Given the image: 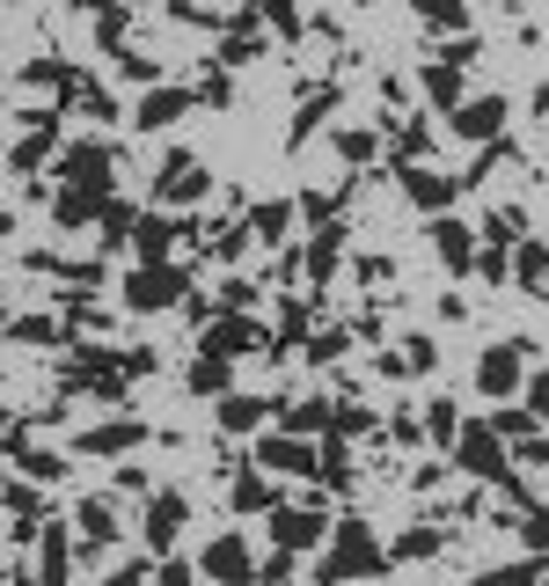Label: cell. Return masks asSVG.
Masks as SVG:
<instances>
[{"label": "cell", "instance_id": "16", "mask_svg": "<svg viewBox=\"0 0 549 586\" xmlns=\"http://www.w3.org/2000/svg\"><path fill=\"white\" fill-rule=\"evenodd\" d=\"M89 455H125V447H140V418H118V425H96V433L81 440Z\"/></svg>", "mask_w": 549, "mask_h": 586}, {"label": "cell", "instance_id": "25", "mask_svg": "<svg viewBox=\"0 0 549 586\" xmlns=\"http://www.w3.org/2000/svg\"><path fill=\"white\" fill-rule=\"evenodd\" d=\"M103 213V198L89 191H59V227H81V220H96Z\"/></svg>", "mask_w": 549, "mask_h": 586}, {"label": "cell", "instance_id": "38", "mask_svg": "<svg viewBox=\"0 0 549 586\" xmlns=\"http://www.w3.org/2000/svg\"><path fill=\"white\" fill-rule=\"evenodd\" d=\"M513 462H527V469H549V433L521 440V455H513Z\"/></svg>", "mask_w": 549, "mask_h": 586}, {"label": "cell", "instance_id": "19", "mask_svg": "<svg viewBox=\"0 0 549 586\" xmlns=\"http://www.w3.org/2000/svg\"><path fill=\"white\" fill-rule=\"evenodd\" d=\"M425 96L440 103V110H462V67H447V59L425 67Z\"/></svg>", "mask_w": 549, "mask_h": 586}, {"label": "cell", "instance_id": "28", "mask_svg": "<svg viewBox=\"0 0 549 586\" xmlns=\"http://www.w3.org/2000/svg\"><path fill=\"white\" fill-rule=\"evenodd\" d=\"M81 536H89V542H110V536H118V520H110V506H103V499H89V506H81Z\"/></svg>", "mask_w": 549, "mask_h": 586}, {"label": "cell", "instance_id": "8", "mask_svg": "<svg viewBox=\"0 0 549 586\" xmlns=\"http://www.w3.org/2000/svg\"><path fill=\"white\" fill-rule=\"evenodd\" d=\"M206 579H213V586H249V542H242V536L206 542Z\"/></svg>", "mask_w": 549, "mask_h": 586}, {"label": "cell", "instance_id": "36", "mask_svg": "<svg viewBox=\"0 0 549 586\" xmlns=\"http://www.w3.org/2000/svg\"><path fill=\"white\" fill-rule=\"evenodd\" d=\"M527 411H535V425H549V366L527 382Z\"/></svg>", "mask_w": 549, "mask_h": 586}, {"label": "cell", "instance_id": "45", "mask_svg": "<svg viewBox=\"0 0 549 586\" xmlns=\"http://www.w3.org/2000/svg\"><path fill=\"white\" fill-rule=\"evenodd\" d=\"M0 235H8V213H0Z\"/></svg>", "mask_w": 549, "mask_h": 586}, {"label": "cell", "instance_id": "6", "mask_svg": "<svg viewBox=\"0 0 549 586\" xmlns=\"http://www.w3.org/2000/svg\"><path fill=\"white\" fill-rule=\"evenodd\" d=\"M521 360H527L521 338H513V344H491V352L477 360V389L483 396H513V389H521Z\"/></svg>", "mask_w": 549, "mask_h": 586}, {"label": "cell", "instance_id": "34", "mask_svg": "<svg viewBox=\"0 0 549 586\" xmlns=\"http://www.w3.org/2000/svg\"><path fill=\"white\" fill-rule=\"evenodd\" d=\"M23 469L37 477V484H59V477H67V462H59V455H23Z\"/></svg>", "mask_w": 549, "mask_h": 586}, {"label": "cell", "instance_id": "21", "mask_svg": "<svg viewBox=\"0 0 549 586\" xmlns=\"http://www.w3.org/2000/svg\"><path fill=\"white\" fill-rule=\"evenodd\" d=\"M425 433L440 440V447H454V440H462V418H454V403H447V396H432V411H425Z\"/></svg>", "mask_w": 549, "mask_h": 586}, {"label": "cell", "instance_id": "40", "mask_svg": "<svg viewBox=\"0 0 549 586\" xmlns=\"http://www.w3.org/2000/svg\"><path fill=\"white\" fill-rule=\"evenodd\" d=\"M118 73H125V81H154V59H140V51H125V59H118Z\"/></svg>", "mask_w": 549, "mask_h": 586}, {"label": "cell", "instance_id": "11", "mask_svg": "<svg viewBox=\"0 0 549 586\" xmlns=\"http://www.w3.org/2000/svg\"><path fill=\"white\" fill-rule=\"evenodd\" d=\"M499 125H505V96H477V103L454 110V132L462 140H499Z\"/></svg>", "mask_w": 549, "mask_h": 586}, {"label": "cell", "instance_id": "14", "mask_svg": "<svg viewBox=\"0 0 549 586\" xmlns=\"http://www.w3.org/2000/svg\"><path fill=\"white\" fill-rule=\"evenodd\" d=\"M168 235H176V220H162V213L132 220V249H140V265H162V257H168Z\"/></svg>", "mask_w": 549, "mask_h": 586}, {"label": "cell", "instance_id": "7", "mask_svg": "<svg viewBox=\"0 0 549 586\" xmlns=\"http://www.w3.org/2000/svg\"><path fill=\"white\" fill-rule=\"evenodd\" d=\"M264 323H249V316H227V323H213V330H206V352H213V360H242V352H264Z\"/></svg>", "mask_w": 549, "mask_h": 586}, {"label": "cell", "instance_id": "24", "mask_svg": "<svg viewBox=\"0 0 549 586\" xmlns=\"http://www.w3.org/2000/svg\"><path fill=\"white\" fill-rule=\"evenodd\" d=\"M287 220H293V206H257V213H249V235H257V243H279Z\"/></svg>", "mask_w": 549, "mask_h": 586}, {"label": "cell", "instance_id": "26", "mask_svg": "<svg viewBox=\"0 0 549 586\" xmlns=\"http://www.w3.org/2000/svg\"><path fill=\"white\" fill-rule=\"evenodd\" d=\"M191 389H198V396H227V360H213V352H206V360L191 366Z\"/></svg>", "mask_w": 549, "mask_h": 586}, {"label": "cell", "instance_id": "20", "mask_svg": "<svg viewBox=\"0 0 549 586\" xmlns=\"http://www.w3.org/2000/svg\"><path fill=\"white\" fill-rule=\"evenodd\" d=\"M432 243H440V257H447L454 271L469 265V227H462V220H432Z\"/></svg>", "mask_w": 549, "mask_h": 586}, {"label": "cell", "instance_id": "42", "mask_svg": "<svg viewBox=\"0 0 549 586\" xmlns=\"http://www.w3.org/2000/svg\"><path fill=\"white\" fill-rule=\"evenodd\" d=\"M337 352H344V330H323V338L308 344V360H337Z\"/></svg>", "mask_w": 549, "mask_h": 586}, {"label": "cell", "instance_id": "4", "mask_svg": "<svg viewBox=\"0 0 549 586\" xmlns=\"http://www.w3.org/2000/svg\"><path fill=\"white\" fill-rule=\"evenodd\" d=\"M176 293H184V271L176 265H140L132 271V279H125V308H168V301H176Z\"/></svg>", "mask_w": 549, "mask_h": 586}, {"label": "cell", "instance_id": "10", "mask_svg": "<svg viewBox=\"0 0 549 586\" xmlns=\"http://www.w3.org/2000/svg\"><path fill=\"white\" fill-rule=\"evenodd\" d=\"M257 462L264 469H293V477H315V447L301 433H271V440H257Z\"/></svg>", "mask_w": 549, "mask_h": 586}, {"label": "cell", "instance_id": "35", "mask_svg": "<svg viewBox=\"0 0 549 586\" xmlns=\"http://www.w3.org/2000/svg\"><path fill=\"white\" fill-rule=\"evenodd\" d=\"M432 550H440V536H432V528H410V536L396 542V558H432Z\"/></svg>", "mask_w": 549, "mask_h": 586}, {"label": "cell", "instance_id": "13", "mask_svg": "<svg viewBox=\"0 0 549 586\" xmlns=\"http://www.w3.org/2000/svg\"><path fill=\"white\" fill-rule=\"evenodd\" d=\"M330 411H337V403H323V396H308V403H287V411H279V433L315 440V433H330Z\"/></svg>", "mask_w": 549, "mask_h": 586}, {"label": "cell", "instance_id": "44", "mask_svg": "<svg viewBox=\"0 0 549 586\" xmlns=\"http://www.w3.org/2000/svg\"><path fill=\"white\" fill-rule=\"evenodd\" d=\"M162 586H191V564H162Z\"/></svg>", "mask_w": 549, "mask_h": 586}, {"label": "cell", "instance_id": "17", "mask_svg": "<svg viewBox=\"0 0 549 586\" xmlns=\"http://www.w3.org/2000/svg\"><path fill=\"white\" fill-rule=\"evenodd\" d=\"M176 528H184V499H154V513H147V542H154V550H168V542H176Z\"/></svg>", "mask_w": 549, "mask_h": 586}, {"label": "cell", "instance_id": "5", "mask_svg": "<svg viewBox=\"0 0 549 586\" xmlns=\"http://www.w3.org/2000/svg\"><path fill=\"white\" fill-rule=\"evenodd\" d=\"M330 536V520H323V506H287V513H271V542L279 550H315V542Z\"/></svg>", "mask_w": 549, "mask_h": 586}, {"label": "cell", "instance_id": "3", "mask_svg": "<svg viewBox=\"0 0 549 586\" xmlns=\"http://www.w3.org/2000/svg\"><path fill=\"white\" fill-rule=\"evenodd\" d=\"M59 184H67V191L103 198V191H110V146H103V140H73V146H59Z\"/></svg>", "mask_w": 549, "mask_h": 586}, {"label": "cell", "instance_id": "41", "mask_svg": "<svg viewBox=\"0 0 549 586\" xmlns=\"http://www.w3.org/2000/svg\"><path fill=\"white\" fill-rule=\"evenodd\" d=\"M15 338H30V344H51V338H59V330H51L45 316H30V323H15Z\"/></svg>", "mask_w": 549, "mask_h": 586}, {"label": "cell", "instance_id": "27", "mask_svg": "<svg viewBox=\"0 0 549 586\" xmlns=\"http://www.w3.org/2000/svg\"><path fill=\"white\" fill-rule=\"evenodd\" d=\"M418 15H425L432 30H462V23H469V8H462V0H418Z\"/></svg>", "mask_w": 549, "mask_h": 586}, {"label": "cell", "instance_id": "30", "mask_svg": "<svg viewBox=\"0 0 549 586\" xmlns=\"http://www.w3.org/2000/svg\"><path fill=\"white\" fill-rule=\"evenodd\" d=\"M549 279V243H521V286H542Z\"/></svg>", "mask_w": 549, "mask_h": 586}, {"label": "cell", "instance_id": "23", "mask_svg": "<svg viewBox=\"0 0 549 586\" xmlns=\"http://www.w3.org/2000/svg\"><path fill=\"white\" fill-rule=\"evenodd\" d=\"M227 499H235V513H264V506H271V484H264V477H249V469H242V477H235V491H227Z\"/></svg>", "mask_w": 549, "mask_h": 586}, {"label": "cell", "instance_id": "1", "mask_svg": "<svg viewBox=\"0 0 549 586\" xmlns=\"http://www.w3.org/2000/svg\"><path fill=\"white\" fill-rule=\"evenodd\" d=\"M359 572H382V542L366 520H337L330 528V558H323V579H359Z\"/></svg>", "mask_w": 549, "mask_h": 586}, {"label": "cell", "instance_id": "39", "mask_svg": "<svg viewBox=\"0 0 549 586\" xmlns=\"http://www.w3.org/2000/svg\"><path fill=\"white\" fill-rule=\"evenodd\" d=\"M337 146H344V162H366L374 154V132H337Z\"/></svg>", "mask_w": 549, "mask_h": 586}, {"label": "cell", "instance_id": "29", "mask_svg": "<svg viewBox=\"0 0 549 586\" xmlns=\"http://www.w3.org/2000/svg\"><path fill=\"white\" fill-rule=\"evenodd\" d=\"M45 586H67V536L45 528Z\"/></svg>", "mask_w": 549, "mask_h": 586}, {"label": "cell", "instance_id": "37", "mask_svg": "<svg viewBox=\"0 0 549 586\" xmlns=\"http://www.w3.org/2000/svg\"><path fill=\"white\" fill-rule=\"evenodd\" d=\"M521 536H527V550H549V506L527 513V528H521Z\"/></svg>", "mask_w": 549, "mask_h": 586}, {"label": "cell", "instance_id": "18", "mask_svg": "<svg viewBox=\"0 0 549 586\" xmlns=\"http://www.w3.org/2000/svg\"><path fill=\"white\" fill-rule=\"evenodd\" d=\"M404 191H410V206H425V213H440V206L454 198V184H447V176H425V169H410V176H404Z\"/></svg>", "mask_w": 549, "mask_h": 586}, {"label": "cell", "instance_id": "9", "mask_svg": "<svg viewBox=\"0 0 549 586\" xmlns=\"http://www.w3.org/2000/svg\"><path fill=\"white\" fill-rule=\"evenodd\" d=\"M154 191L168 198V206H184V198H206V162L198 154H168L162 162V184Z\"/></svg>", "mask_w": 549, "mask_h": 586}, {"label": "cell", "instance_id": "33", "mask_svg": "<svg viewBox=\"0 0 549 586\" xmlns=\"http://www.w3.org/2000/svg\"><path fill=\"white\" fill-rule=\"evenodd\" d=\"M527 425H535V411H491V433L499 440H527Z\"/></svg>", "mask_w": 549, "mask_h": 586}, {"label": "cell", "instance_id": "15", "mask_svg": "<svg viewBox=\"0 0 549 586\" xmlns=\"http://www.w3.org/2000/svg\"><path fill=\"white\" fill-rule=\"evenodd\" d=\"M271 411H279V403H264V396H227V403H220V425H227V433H257Z\"/></svg>", "mask_w": 549, "mask_h": 586}, {"label": "cell", "instance_id": "43", "mask_svg": "<svg viewBox=\"0 0 549 586\" xmlns=\"http://www.w3.org/2000/svg\"><path fill=\"white\" fill-rule=\"evenodd\" d=\"M103 586H154V579H147V564H118V572H110Z\"/></svg>", "mask_w": 549, "mask_h": 586}, {"label": "cell", "instance_id": "12", "mask_svg": "<svg viewBox=\"0 0 549 586\" xmlns=\"http://www.w3.org/2000/svg\"><path fill=\"white\" fill-rule=\"evenodd\" d=\"M184 110H191V96H184V89H154V96H140V132H168Z\"/></svg>", "mask_w": 549, "mask_h": 586}, {"label": "cell", "instance_id": "22", "mask_svg": "<svg viewBox=\"0 0 549 586\" xmlns=\"http://www.w3.org/2000/svg\"><path fill=\"white\" fill-rule=\"evenodd\" d=\"M315 477H323V484H352V455H344V440H330V447L315 455Z\"/></svg>", "mask_w": 549, "mask_h": 586}, {"label": "cell", "instance_id": "2", "mask_svg": "<svg viewBox=\"0 0 549 586\" xmlns=\"http://www.w3.org/2000/svg\"><path fill=\"white\" fill-rule=\"evenodd\" d=\"M454 469H469V477H483V484H513V455H505V440L491 433V418H483V425H462Z\"/></svg>", "mask_w": 549, "mask_h": 586}, {"label": "cell", "instance_id": "32", "mask_svg": "<svg viewBox=\"0 0 549 586\" xmlns=\"http://www.w3.org/2000/svg\"><path fill=\"white\" fill-rule=\"evenodd\" d=\"M330 265H337V227H323L315 249H308V271H315V279H330Z\"/></svg>", "mask_w": 549, "mask_h": 586}, {"label": "cell", "instance_id": "31", "mask_svg": "<svg viewBox=\"0 0 549 586\" xmlns=\"http://www.w3.org/2000/svg\"><path fill=\"white\" fill-rule=\"evenodd\" d=\"M483 235H491V249L521 243V213H513V206H505V213H491V220H483Z\"/></svg>", "mask_w": 549, "mask_h": 586}]
</instances>
